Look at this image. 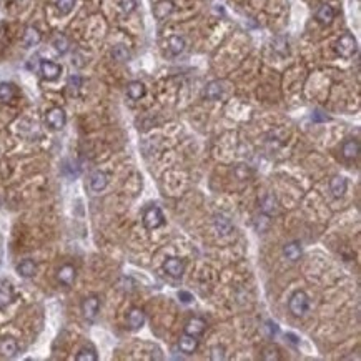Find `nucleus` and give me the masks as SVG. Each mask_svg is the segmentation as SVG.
Segmentation results:
<instances>
[{"instance_id": "1", "label": "nucleus", "mask_w": 361, "mask_h": 361, "mask_svg": "<svg viewBox=\"0 0 361 361\" xmlns=\"http://www.w3.org/2000/svg\"><path fill=\"white\" fill-rule=\"evenodd\" d=\"M288 308L293 316H303L310 308V298L305 291H296L288 301Z\"/></svg>"}, {"instance_id": "2", "label": "nucleus", "mask_w": 361, "mask_h": 361, "mask_svg": "<svg viewBox=\"0 0 361 361\" xmlns=\"http://www.w3.org/2000/svg\"><path fill=\"white\" fill-rule=\"evenodd\" d=\"M356 50H358V44H356V39L351 34H345L338 39L336 42L338 55H341L343 58H350L355 55Z\"/></svg>"}, {"instance_id": "3", "label": "nucleus", "mask_w": 361, "mask_h": 361, "mask_svg": "<svg viewBox=\"0 0 361 361\" xmlns=\"http://www.w3.org/2000/svg\"><path fill=\"white\" fill-rule=\"evenodd\" d=\"M165 223V217H163L162 210L158 207H150L145 210L143 213V225L147 230H157Z\"/></svg>"}, {"instance_id": "4", "label": "nucleus", "mask_w": 361, "mask_h": 361, "mask_svg": "<svg viewBox=\"0 0 361 361\" xmlns=\"http://www.w3.org/2000/svg\"><path fill=\"white\" fill-rule=\"evenodd\" d=\"M45 122L52 130H62L67 123V115L60 107H53L45 115Z\"/></svg>"}, {"instance_id": "5", "label": "nucleus", "mask_w": 361, "mask_h": 361, "mask_svg": "<svg viewBox=\"0 0 361 361\" xmlns=\"http://www.w3.org/2000/svg\"><path fill=\"white\" fill-rule=\"evenodd\" d=\"M100 312V298L98 296H87L84 300V303H82V313H84V316L87 321H95V318H97V315Z\"/></svg>"}, {"instance_id": "6", "label": "nucleus", "mask_w": 361, "mask_h": 361, "mask_svg": "<svg viewBox=\"0 0 361 361\" xmlns=\"http://www.w3.org/2000/svg\"><path fill=\"white\" fill-rule=\"evenodd\" d=\"M40 74H42L44 80L53 82L57 80L62 74V67L55 62H50V60H44L40 63Z\"/></svg>"}, {"instance_id": "7", "label": "nucleus", "mask_w": 361, "mask_h": 361, "mask_svg": "<svg viewBox=\"0 0 361 361\" xmlns=\"http://www.w3.org/2000/svg\"><path fill=\"white\" fill-rule=\"evenodd\" d=\"M163 268H165L167 275H170L172 278H180L185 271V263L180 258H168Z\"/></svg>"}, {"instance_id": "8", "label": "nucleus", "mask_w": 361, "mask_h": 361, "mask_svg": "<svg viewBox=\"0 0 361 361\" xmlns=\"http://www.w3.org/2000/svg\"><path fill=\"white\" fill-rule=\"evenodd\" d=\"M173 10H175V3L172 0H158L153 7V15L157 17L158 20L167 19L168 15H172Z\"/></svg>"}, {"instance_id": "9", "label": "nucleus", "mask_w": 361, "mask_h": 361, "mask_svg": "<svg viewBox=\"0 0 361 361\" xmlns=\"http://www.w3.org/2000/svg\"><path fill=\"white\" fill-rule=\"evenodd\" d=\"M75 276H77V271L72 265H63V267L58 268V271H57V280L60 281L63 286H70L72 283L75 281Z\"/></svg>"}, {"instance_id": "10", "label": "nucleus", "mask_w": 361, "mask_h": 361, "mask_svg": "<svg viewBox=\"0 0 361 361\" xmlns=\"http://www.w3.org/2000/svg\"><path fill=\"white\" fill-rule=\"evenodd\" d=\"M205 330H207V321H205L203 318H198V316L191 318L185 326V333L186 335H191V336L203 335Z\"/></svg>"}, {"instance_id": "11", "label": "nucleus", "mask_w": 361, "mask_h": 361, "mask_svg": "<svg viewBox=\"0 0 361 361\" xmlns=\"http://www.w3.org/2000/svg\"><path fill=\"white\" fill-rule=\"evenodd\" d=\"M127 321H129V326L130 330H140L141 326L145 324V313L143 310L140 308H132L129 312V316H127Z\"/></svg>"}, {"instance_id": "12", "label": "nucleus", "mask_w": 361, "mask_h": 361, "mask_svg": "<svg viewBox=\"0 0 361 361\" xmlns=\"http://www.w3.org/2000/svg\"><path fill=\"white\" fill-rule=\"evenodd\" d=\"M0 355L5 356V358H13V356L19 355V343L13 338H5V340L0 341Z\"/></svg>"}, {"instance_id": "13", "label": "nucleus", "mask_w": 361, "mask_h": 361, "mask_svg": "<svg viewBox=\"0 0 361 361\" xmlns=\"http://www.w3.org/2000/svg\"><path fill=\"white\" fill-rule=\"evenodd\" d=\"M178 348H180L181 353L191 355L196 348H198V340H196V336L186 335L185 333V335L180 336V340H178Z\"/></svg>"}, {"instance_id": "14", "label": "nucleus", "mask_w": 361, "mask_h": 361, "mask_svg": "<svg viewBox=\"0 0 361 361\" xmlns=\"http://www.w3.org/2000/svg\"><path fill=\"white\" fill-rule=\"evenodd\" d=\"M346 188H348V181H346L345 177H335L330 181V191L335 198H341L346 193Z\"/></svg>"}, {"instance_id": "15", "label": "nucleus", "mask_w": 361, "mask_h": 361, "mask_svg": "<svg viewBox=\"0 0 361 361\" xmlns=\"http://www.w3.org/2000/svg\"><path fill=\"white\" fill-rule=\"evenodd\" d=\"M35 271H37V265H35L34 260H30V258L22 260V262L17 265V273H19L22 278H32L35 275Z\"/></svg>"}, {"instance_id": "16", "label": "nucleus", "mask_w": 361, "mask_h": 361, "mask_svg": "<svg viewBox=\"0 0 361 361\" xmlns=\"http://www.w3.org/2000/svg\"><path fill=\"white\" fill-rule=\"evenodd\" d=\"M343 157L346 160H355L360 157V141L358 140H346L341 147Z\"/></svg>"}, {"instance_id": "17", "label": "nucleus", "mask_w": 361, "mask_h": 361, "mask_svg": "<svg viewBox=\"0 0 361 361\" xmlns=\"http://www.w3.org/2000/svg\"><path fill=\"white\" fill-rule=\"evenodd\" d=\"M108 185V177L103 172H93L90 175V188L93 191H103Z\"/></svg>"}, {"instance_id": "18", "label": "nucleus", "mask_w": 361, "mask_h": 361, "mask_svg": "<svg viewBox=\"0 0 361 361\" xmlns=\"http://www.w3.org/2000/svg\"><path fill=\"white\" fill-rule=\"evenodd\" d=\"M315 17H316V20L319 22V24L328 25V24H331L333 19H335V10H333L331 5L323 3V5L316 10V15H315Z\"/></svg>"}, {"instance_id": "19", "label": "nucleus", "mask_w": 361, "mask_h": 361, "mask_svg": "<svg viewBox=\"0 0 361 361\" xmlns=\"http://www.w3.org/2000/svg\"><path fill=\"white\" fill-rule=\"evenodd\" d=\"M260 205H262V213L268 215V217H273V215H276V212H278V202L271 193L265 195Z\"/></svg>"}, {"instance_id": "20", "label": "nucleus", "mask_w": 361, "mask_h": 361, "mask_svg": "<svg viewBox=\"0 0 361 361\" xmlns=\"http://www.w3.org/2000/svg\"><path fill=\"white\" fill-rule=\"evenodd\" d=\"M40 40H42V34L39 32V29H35V27H27L24 32L25 47H35V45L40 44Z\"/></svg>"}, {"instance_id": "21", "label": "nucleus", "mask_w": 361, "mask_h": 361, "mask_svg": "<svg viewBox=\"0 0 361 361\" xmlns=\"http://www.w3.org/2000/svg\"><path fill=\"white\" fill-rule=\"evenodd\" d=\"M215 228H217V231L220 233L222 236H228L233 231L231 222L228 220L225 215H217V217H215Z\"/></svg>"}, {"instance_id": "22", "label": "nucleus", "mask_w": 361, "mask_h": 361, "mask_svg": "<svg viewBox=\"0 0 361 361\" xmlns=\"http://www.w3.org/2000/svg\"><path fill=\"white\" fill-rule=\"evenodd\" d=\"M185 47H186V42L183 37H180V35H172V37L168 39V50H170L172 55H180V53L185 50Z\"/></svg>"}, {"instance_id": "23", "label": "nucleus", "mask_w": 361, "mask_h": 361, "mask_svg": "<svg viewBox=\"0 0 361 361\" xmlns=\"http://www.w3.org/2000/svg\"><path fill=\"white\" fill-rule=\"evenodd\" d=\"M13 300V291L10 285H8L7 281H2L0 283V308H5L12 303Z\"/></svg>"}, {"instance_id": "24", "label": "nucleus", "mask_w": 361, "mask_h": 361, "mask_svg": "<svg viewBox=\"0 0 361 361\" xmlns=\"http://www.w3.org/2000/svg\"><path fill=\"white\" fill-rule=\"evenodd\" d=\"M283 253H285V257L290 260V262H296V260H300V257H301V246L298 241H291V243L285 245Z\"/></svg>"}, {"instance_id": "25", "label": "nucleus", "mask_w": 361, "mask_h": 361, "mask_svg": "<svg viewBox=\"0 0 361 361\" xmlns=\"http://www.w3.org/2000/svg\"><path fill=\"white\" fill-rule=\"evenodd\" d=\"M127 93L132 100H140L145 95V85L141 82H130L127 87Z\"/></svg>"}, {"instance_id": "26", "label": "nucleus", "mask_w": 361, "mask_h": 361, "mask_svg": "<svg viewBox=\"0 0 361 361\" xmlns=\"http://www.w3.org/2000/svg\"><path fill=\"white\" fill-rule=\"evenodd\" d=\"M220 95H222L220 82H210L207 85V89H205V97L208 100H217V98H220Z\"/></svg>"}, {"instance_id": "27", "label": "nucleus", "mask_w": 361, "mask_h": 361, "mask_svg": "<svg viewBox=\"0 0 361 361\" xmlns=\"http://www.w3.org/2000/svg\"><path fill=\"white\" fill-rule=\"evenodd\" d=\"M53 47L58 53H67L68 52V47H70V42H68V39L65 37L63 34H57L55 37H53Z\"/></svg>"}, {"instance_id": "28", "label": "nucleus", "mask_w": 361, "mask_h": 361, "mask_svg": "<svg viewBox=\"0 0 361 361\" xmlns=\"http://www.w3.org/2000/svg\"><path fill=\"white\" fill-rule=\"evenodd\" d=\"M77 361H97L98 356L95 353L93 348H90V346H85V348H82L79 351V355L75 356Z\"/></svg>"}, {"instance_id": "29", "label": "nucleus", "mask_w": 361, "mask_h": 361, "mask_svg": "<svg viewBox=\"0 0 361 361\" xmlns=\"http://www.w3.org/2000/svg\"><path fill=\"white\" fill-rule=\"evenodd\" d=\"M15 95V89L12 84H0V102H10Z\"/></svg>"}, {"instance_id": "30", "label": "nucleus", "mask_w": 361, "mask_h": 361, "mask_svg": "<svg viewBox=\"0 0 361 361\" xmlns=\"http://www.w3.org/2000/svg\"><path fill=\"white\" fill-rule=\"evenodd\" d=\"M112 57L118 62H127L130 58V52H129V48L123 47V45H117V47H113V50H112Z\"/></svg>"}, {"instance_id": "31", "label": "nucleus", "mask_w": 361, "mask_h": 361, "mask_svg": "<svg viewBox=\"0 0 361 361\" xmlns=\"http://www.w3.org/2000/svg\"><path fill=\"white\" fill-rule=\"evenodd\" d=\"M75 5V0H57V8L62 15H67V13L72 12V8Z\"/></svg>"}, {"instance_id": "32", "label": "nucleus", "mask_w": 361, "mask_h": 361, "mask_svg": "<svg viewBox=\"0 0 361 361\" xmlns=\"http://www.w3.org/2000/svg\"><path fill=\"white\" fill-rule=\"evenodd\" d=\"M210 358H212L213 361H223L226 358V355H225V348L220 345H217V346H213L212 348V355H210Z\"/></svg>"}, {"instance_id": "33", "label": "nucleus", "mask_w": 361, "mask_h": 361, "mask_svg": "<svg viewBox=\"0 0 361 361\" xmlns=\"http://www.w3.org/2000/svg\"><path fill=\"white\" fill-rule=\"evenodd\" d=\"M80 87H82V79L79 75H72L70 79H68V90H72L74 95L79 93Z\"/></svg>"}, {"instance_id": "34", "label": "nucleus", "mask_w": 361, "mask_h": 361, "mask_svg": "<svg viewBox=\"0 0 361 361\" xmlns=\"http://www.w3.org/2000/svg\"><path fill=\"white\" fill-rule=\"evenodd\" d=\"M135 7H136V0H120V8L123 13L134 12Z\"/></svg>"}, {"instance_id": "35", "label": "nucleus", "mask_w": 361, "mask_h": 361, "mask_svg": "<svg viewBox=\"0 0 361 361\" xmlns=\"http://www.w3.org/2000/svg\"><path fill=\"white\" fill-rule=\"evenodd\" d=\"M262 358L263 360H280V355H278V350L276 348H267L263 351V355H262Z\"/></svg>"}, {"instance_id": "36", "label": "nucleus", "mask_w": 361, "mask_h": 361, "mask_svg": "<svg viewBox=\"0 0 361 361\" xmlns=\"http://www.w3.org/2000/svg\"><path fill=\"white\" fill-rule=\"evenodd\" d=\"M178 298H180L181 303H190V301L193 300V296H191L188 291H178Z\"/></svg>"}, {"instance_id": "37", "label": "nucleus", "mask_w": 361, "mask_h": 361, "mask_svg": "<svg viewBox=\"0 0 361 361\" xmlns=\"http://www.w3.org/2000/svg\"><path fill=\"white\" fill-rule=\"evenodd\" d=\"M267 330H268V333H270V336L276 335V331H278L276 323H273V321H267Z\"/></svg>"}, {"instance_id": "38", "label": "nucleus", "mask_w": 361, "mask_h": 361, "mask_svg": "<svg viewBox=\"0 0 361 361\" xmlns=\"http://www.w3.org/2000/svg\"><path fill=\"white\" fill-rule=\"evenodd\" d=\"M286 338H290V341L293 343V345H298L300 343V338L296 335H293V333H286Z\"/></svg>"}, {"instance_id": "39", "label": "nucleus", "mask_w": 361, "mask_h": 361, "mask_svg": "<svg viewBox=\"0 0 361 361\" xmlns=\"http://www.w3.org/2000/svg\"><path fill=\"white\" fill-rule=\"evenodd\" d=\"M5 2H17V0H5Z\"/></svg>"}]
</instances>
